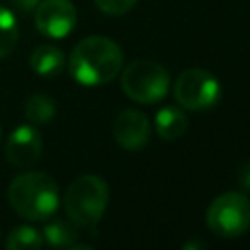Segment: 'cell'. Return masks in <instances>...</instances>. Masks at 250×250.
Masks as SVG:
<instances>
[{"label": "cell", "instance_id": "6da1fadb", "mask_svg": "<svg viewBox=\"0 0 250 250\" xmlns=\"http://www.w3.org/2000/svg\"><path fill=\"white\" fill-rule=\"evenodd\" d=\"M123 66V51L104 35H90L76 43L68 59L70 76L82 86L111 82Z\"/></svg>", "mask_w": 250, "mask_h": 250}, {"label": "cell", "instance_id": "7a4b0ae2", "mask_svg": "<svg viewBox=\"0 0 250 250\" xmlns=\"http://www.w3.org/2000/svg\"><path fill=\"white\" fill-rule=\"evenodd\" d=\"M8 201L20 217L45 221L59 207V186L43 172H25L10 182Z\"/></svg>", "mask_w": 250, "mask_h": 250}, {"label": "cell", "instance_id": "3957f363", "mask_svg": "<svg viewBox=\"0 0 250 250\" xmlns=\"http://www.w3.org/2000/svg\"><path fill=\"white\" fill-rule=\"evenodd\" d=\"M107 199V184L96 174H82L64 193V211L76 227L92 229L104 217Z\"/></svg>", "mask_w": 250, "mask_h": 250}, {"label": "cell", "instance_id": "277c9868", "mask_svg": "<svg viewBox=\"0 0 250 250\" xmlns=\"http://www.w3.org/2000/svg\"><path fill=\"white\" fill-rule=\"evenodd\" d=\"M121 88L133 102L150 105L168 94L170 74L154 61H133L121 72Z\"/></svg>", "mask_w": 250, "mask_h": 250}, {"label": "cell", "instance_id": "5b68a950", "mask_svg": "<svg viewBox=\"0 0 250 250\" xmlns=\"http://www.w3.org/2000/svg\"><path fill=\"white\" fill-rule=\"evenodd\" d=\"M211 232L223 238L242 236L250 229V199L240 191H225L217 195L205 213Z\"/></svg>", "mask_w": 250, "mask_h": 250}, {"label": "cell", "instance_id": "8992f818", "mask_svg": "<svg viewBox=\"0 0 250 250\" xmlns=\"http://www.w3.org/2000/svg\"><path fill=\"white\" fill-rule=\"evenodd\" d=\"M174 98L184 109L205 111L215 107L221 100V84L211 72L203 68H189L176 78Z\"/></svg>", "mask_w": 250, "mask_h": 250}, {"label": "cell", "instance_id": "52a82bcc", "mask_svg": "<svg viewBox=\"0 0 250 250\" xmlns=\"http://www.w3.org/2000/svg\"><path fill=\"white\" fill-rule=\"evenodd\" d=\"M76 25V8L70 0H41L35 6V27L53 39L66 37Z\"/></svg>", "mask_w": 250, "mask_h": 250}, {"label": "cell", "instance_id": "ba28073f", "mask_svg": "<svg viewBox=\"0 0 250 250\" xmlns=\"http://www.w3.org/2000/svg\"><path fill=\"white\" fill-rule=\"evenodd\" d=\"M111 135L121 148L139 150L146 146L150 139V125L143 111L127 107L115 115L113 125H111Z\"/></svg>", "mask_w": 250, "mask_h": 250}, {"label": "cell", "instance_id": "9c48e42d", "mask_svg": "<svg viewBox=\"0 0 250 250\" xmlns=\"http://www.w3.org/2000/svg\"><path fill=\"white\" fill-rule=\"evenodd\" d=\"M43 150L41 133L35 125H18L6 143V160L16 168L31 166Z\"/></svg>", "mask_w": 250, "mask_h": 250}, {"label": "cell", "instance_id": "30bf717a", "mask_svg": "<svg viewBox=\"0 0 250 250\" xmlns=\"http://www.w3.org/2000/svg\"><path fill=\"white\" fill-rule=\"evenodd\" d=\"M64 53L55 45H39L29 57V66L37 76L55 78L64 68Z\"/></svg>", "mask_w": 250, "mask_h": 250}, {"label": "cell", "instance_id": "8fae6325", "mask_svg": "<svg viewBox=\"0 0 250 250\" xmlns=\"http://www.w3.org/2000/svg\"><path fill=\"white\" fill-rule=\"evenodd\" d=\"M154 127H156V135L162 141H176L188 129V115L184 113V109L176 105H166L156 111Z\"/></svg>", "mask_w": 250, "mask_h": 250}, {"label": "cell", "instance_id": "7c38bea8", "mask_svg": "<svg viewBox=\"0 0 250 250\" xmlns=\"http://www.w3.org/2000/svg\"><path fill=\"white\" fill-rule=\"evenodd\" d=\"M43 238L53 248H70L78 238V229L70 219H51L43 229Z\"/></svg>", "mask_w": 250, "mask_h": 250}, {"label": "cell", "instance_id": "4fadbf2b", "mask_svg": "<svg viewBox=\"0 0 250 250\" xmlns=\"http://www.w3.org/2000/svg\"><path fill=\"white\" fill-rule=\"evenodd\" d=\"M57 113L55 102L45 94H31L25 100V117L31 125H45Z\"/></svg>", "mask_w": 250, "mask_h": 250}, {"label": "cell", "instance_id": "5bb4252c", "mask_svg": "<svg viewBox=\"0 0 250 250\" xmlns=\"http://www.w3.org/2000/svg\"><path fill=\"white\" fill-rule=\"evenodd\" d=\"M18 35L20 31H18L16 16L8 8L0 6V59L8 57L14 51L18 43Z\"/></svg>", "mask_w": 250, "mask_h": 250}, {"label": "cell", "instance_id": "9a60e30c", "mask_svg": "<svg viewBox=\"0 0 250 250\" xmlns=\"http://www.w3.org/2000/svg\"><path fill=\"white\" fill-rule=\"evenodd\" d=\"M43 246V236L33 227H18L14 229L6 238L8 250H37Z\"/></svg>", "mask_w": 250, "mask_h": 250}, {"label": "cell", "instance_id": "2e32d148", "mask_svg": "<svg viewBox=\"0 0 250 250\" xmlns=\"http://www.w3.org/2000/svg\"><path fill=\"white\" fill-rule=\"evenodd\" d=\"M94 2L107 16H121L137 4V0H94Z\"/></svg>", "mask_w": 250, "mask_h": 250}, {"label": "cell", "instance_id": "e0dca14e", "mask_svg": "<svg viewBox=\"0 0 250 250\" xmlns=\"http://www.w3.org/2000/svg\"><path fill=\"white\" fill-rule=\"evenodd\" d=\"M236 182H238L246 191H250V160L242 162V164L236 168Z\"/></svg>", "mask_w": 250, "mask_h": 250}, {"label": "cell", "instance_id": "ac0fdd59", "mask_svg": "<svg viewBox=\"0 0 250 250\" xmlns=\"http://www.w3.org/2000/svg\"><path fill=\"white\" fill-rule=\"evenodd\" d=\"M41 0H12V4L20 10V12H31L35 10V6L39 4Z\"/></svg>", "mask_w": 250, "mask_h": 250}, {"label": "cell", "instance_id": "d6986e66", "mask_svg": "<svg viewBox=\"0 0 250 250\" xmlns=\"http://www.w3.org/2000/svg\"><path fill=\"white\" fill-rule=\"evenodd\" d=\"M0 139H2V127H0Z\"/></svg>", "mask_w": 250, "mask_h": 250}]
</instances>
